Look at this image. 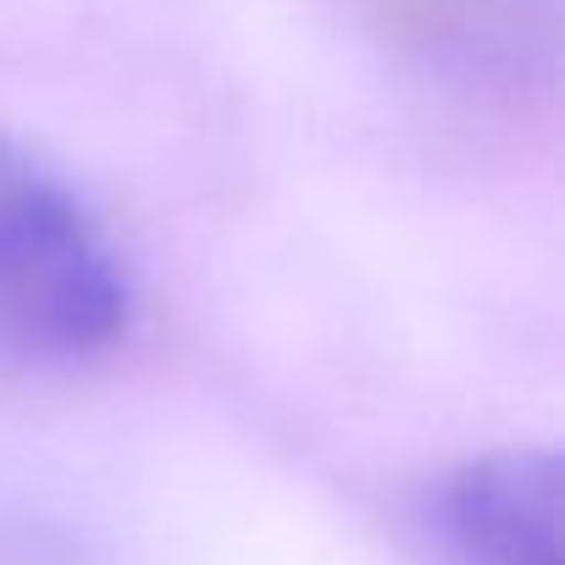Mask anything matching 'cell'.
I'll return each mask as SVG.
<instances>
[{"instance_id": "obj_1", "label": "cell", "mask_w": 565, "mask_h": 565, "mask_svg": "<svg viewBox=\"0 0 565 565\" xmlns=\"http://www.w3.org/2000/svg\"><path fill=\"white\" fill-rule=\"evenodd\" d=\"M134 317V282L78 200L29 145L0 134V355L23 366H84Z\"/></svg>"}, {"instance_id": "obj_2", "label": "cell", "mask_w": 565, "mask_h": 565, "mask_svg": "<svg viewBox=\"0 0 565 565\" xmlns=\"http://www.w3.org/2000/svg\"><path fill=\"white\" fill-rule=\"evenodd\" d=\"M444 565H565L559 460L548 449H488L460 460L433 493Z\"/></svg>"}]
</instances>
